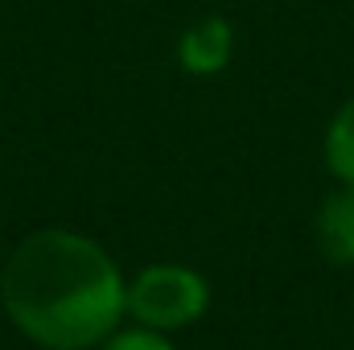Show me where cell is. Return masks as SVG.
Instances as JSON below:
<instances>
[{"mask_svg":"<svg viewBox=\"0 0 354 350\" xmlns=\"http://www.w3.org/2000/svg\"><path fill=\"white\" fill-rule=\"evenodd\" d=\"M0 301L29 342L46 350H91L120 330L128 284L95 239L46 227L12 248L0 272Z\"/></svg>","mask_w":354,"mask_h":350,"instance_id":"cell-1","label":"cell"},{"mask_svg":"<svg viewBox=\"0 0 354 350\" xmlns=\"http://www.w3.org/2000/svg\"><path fill=\"white\" fill-rule=\"evenodd\" d=\"M210 305V284L206 276H198L194 268H181V264H149L132 276L128 284V317L136 326H149V330H185L194 326Z\"/></svg>","mask_w":354,"mask_h":350,"instance_id":"cell-2","label":"cell"},{"mask_svg":"<svg viewBox=\"0 0 354 350\" xmlns=\"http://www.w3.org/2000/svg\"><path fill=\"white\" fill-rule=\"evenodd\" d=\"M317 252L334 268H354V185H338L313 214Z\"/></svg>","mask_w":354,"mask_h":350,"instance_id":"cell-3","label":"cell"},{"mask_svg":"<svg viewBox=\"0 0 354 350\" xmlns=\"http://www.w3.org/2000/svg\"><path fill=\"white\" fill-rule=\"evenodd\" d=\"M177 58H181V66L189 75H218L231 62V25L223 17H210V21L194 25L181 37Z\"/></svg>","mask_w":354,"mask_h":350,"instance_id":"cell-4","label":"cell"},{"mask_svg":"<svg viewBox=\"0 0 354 350\" xmlns=\"http://www.w3.org/2000/svg\"><path fill=\"white\" fill-rule=\"evenodd\" d=\"M326 169L342 185H354V95L334 111L326 128Z\"/></svg>","mask_w":354,"mask_h":350,"instance_id":"cell-5","label":"cell"},{"mask_svg":"<svg viewBox=\"0 0 354 350\" xmlns=\"http://www.w3.org/2000/svg\"><path fill=\"white\" fill-rule=\"evenodd\" d=\"M103 350H177L161 330H149V326H132V330H115Z\"/></svg>","mask_w":354,"mask_h":350,"instance_id":"cell-6","label":"cell"}]
</instances>
